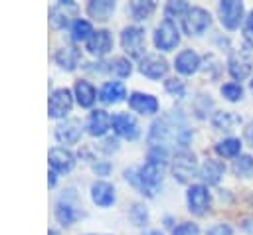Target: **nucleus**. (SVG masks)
<instances>
[{
  "label": "nucleus",
  "instance_id": "obj_1",
  "mask_svg": "<svg viewBox=\"0 0 253 235\" xmlns=\"http://www.w3.org/2000/svg\"><path fill=\"white\" fill-rule=\"evenodd\" d=\"M188 128L180 122H176V117H162L160 120H156L150 128V134H148V140L150 144H156V148L164 146V144H170V142H176L180 146H186L188 144Z\"/></svg>",
  "mask_w": 253,
  "mask_h": 235
},
{
  "label": "nucleus",
  "instance_id": "obj_2",
  "mask_svg": "<svg viewBox=\"0 0 253 235\" xmlns=\"http://www.w3.org/2000/svg\"><path fill=\"white\" fill-rule=\"evenodd\" d=\"M132 184L146 196H154L158 190V184L162 180V166L146 162L142 168L136 170V176H130Z\"/></svg>",
  "mask_w": 253,
  "mask_h": 235
},
{
  "label": "nucleus",
  "instance_id": "obj_3",
  "mask_svg": "<svg viewBox=\"0 0 253 235\" xmlns=\"http://www.w3.org/2000/svg\"><path fill=\"white\" fill-rule=\"evenodd\" d=\"M251 67H253V59H251V53L247 49H235V51H231L227 69H229V75L233 79L243 81L245 77H249Z\"/></svg>",
  "mask_w": 253,
  "mask_h": 235
},
{
  "label": "nucleus",
  "instance_id": "obj_4",
  "mask_svg": "<svg viewBox=\"0 0 253 235\" xmlns=\"http://www.w3.org/2000/svg\"><path fill=\"white\" fill-rule=\"evenodd\" d=\"M121 43H123V49L130 55V57H140L142 51H144V32L136 26H130V28H125L123 34H121Z\"/></svg>",
  "mask_w": 253,
  "mask_h": 235
},
{
  "label": "nucleus",
  "instance_id": "obj_5",
  "mask_svg": "<svg viewBox=\"0 0 253 235\" xmlns=\"http://www.w3.org/2000/svg\"><path fill=\"white\" fill-rule=\"evenodd\" d=\"M196 170H198V164H196V156L192 152L182 150L176 154L172 172H174V178H178V182H188L190 178L196 176Z\"/></svg>",
  "mask_w": 253,
  "mask_h": 235
},
{
  "label": "nucleus",
  "instance_id": "obj_6",
  "mask_svg": "<svg viewBox=\"0 0 253 235\" xmlns=\"http://www.w3.org/2000/svg\"><path fill=\"white\" fill-rule=\"evenodd\" d=\"M211 24V18L210 14L204 10V8H190L188 14L184 16V30L186 34L190 36H200L206 32V28Z\"/></svg>",
  "mask_w": 253,
  "mask_h": 235
},
{
  "label": "nucleus",
  "instance_id": "obj_7",
  "mask_svg": "<svg viewBox=\"0 0 253 235\" xmlns=\"http://www.w3.org/2000/svg\"><path fill=\"white\" fill-rule=\"evenodd\" d=\"M180 41V34H178V28L170 22V20H164L158 28H156V34H154V43L158 49H172L176 47Z\"/></svg>",
  "mask_w": 253,
  "mask_h": 235
},
{
  "label": "nucleus",
  "instance_id": "obj_8",
  "mask_svg": "<svg viewBox=\"0 0 253 235\" xmlns=\"http://www.w3.org/2000/svg\"><path fill=\"white\" fill-rule=\"evenodd\" d=\"M219 16H221V24L227 30H235L241 24V18H243V4L237 2V0L219 2Z\"/></svg>",
  "mask_w": 253,
  "mask_h": 235
},
{
  "label": "nucleus",
  "instance_id": "obj_9",
  "mask_svg": "<svg viewBox=\"0 0 253 235\" xmlns=\"http://www.w3.org/2000/svg\"><path fill=\"white\" fill-rule=\"evenodd\" d=\"M77 14V4L75 2H57L51 12H49V20H51V26L53 28H63L69 24L71 18H75Z\"/></svg>",
  "mask_w": 253,
  "mask_h": 235
},
{
  "label": "nucleus",
  "instance_id": "obj_10",
  "mask_svg": "<svg viewBox=\"0 0 253 235\" xmlns=\"http://www.w3.org/2000/svg\"><path fill=\"white\" fill-rule=\"evenodd\" d=\"M188 207L192 213L202 215L210 207V194L204 186H192L188 190Z\"/></svg>",
  "mask_w": 253,
  "mask_h": 235
},
{
  "label": "nucleus",
  "instance_id": "obj_11",
  "mask_svg": "<svg viewBox=\"0 0 253 235\" xmlns=\"http://www.w3.org/2000/svg\"><path fill=\"white\" fill-rule=\"evenodd\" d=\"M140 71H142L146 77H150V79H160V77L166 75L168 63H166L164 57L152 53V55H146V57L140 61Z\"/></svg>",
  "mask_w": 253,
  "mask_h": 235
},
{
  "label": "nucleus",
  "instance_id": "obj_12",
  "mask_svg": "<svg viewBox=\"0 0 253 235\" xmlns=\"http://www.w3.org/2000/svg\"><path fill=\"white\" fill-rule=\"evenodd\" d=\"M71 109V93L67 89H57L49 97V117H63Z\"/></svg>",
  "mask_w": 253,
  "mask_h": 235
},
{
  "label": "nucleus",
  "instance_id": "obj_13",
  "mask_svg": "<svg viewBox=\"0 0 253 235\" xmlns=\"http://www.w3.org/2000/svg\"><path fill=\"white\" fill-rule=\"evenodd\" d=\"M81 136V122L75 120V118H69L61 124L55 126V138L59 142H65V144H73L77 142Z\"/></svg>",
  "mask_w": 253,
  "mask_h": 235
},
{
  "label": "nucleus",
  "instance_id": "obj_14",
  "mask_svg": "<svg viewBox=\"0 0 253 235\" xmlns=\"http://www.w3.org/2000/svg\"><path fill=\"white\" fill-rule=\"evenodd\" d=\"M113 128H115L121 136L130 138V140H134V138L138 136V124H136V120H134L130 115H126V113H121V115H115V117H113Z\"/></svg>",
  "mask_w": 253,
  "mask_h": 235
},
{
  "label": "nucleus",
  "instance_id": "obj_15",
  "mask_svg": "<svg viewBox=\"0 0 253 235\" xmlns=\"http://www.w3.org/2000/svg\"><path fill=\"white\" fill-rule=\"evenodd\" d=\"M113 45V39H111V34L107 30H99V32H93V36L87 39V49L93 53V55H105Z\"/></svg>",
  "mask_w": 253,
  "mask_h": 235
},
{
  "label": "nucleus",
  "instance_id": "obj_16",
  "mask_svg": "<svg viewBox=\"0 0 253 235\" xmlns=\"http://www.w3.org/2000/svg\"><path fill=\"white\" fill-rule=\"evenodd\" d=\"M130 107L136 111V113H142V115H152L158 111V101L152 97V95H142V93H132L130 99H128Z\"/></svg>",
  "mask_w": 253,
  "mask_h": 235
},
{
  "label": "nucleus",
  "instance_id": "obj_17",
  "mask_svg": "<svg viewBox=\"0 0 253 235\" xmlns=\"http://www.w3.org/2000/svg\"><path fill=\"white\" fill-rule=\"evenodd\" d=\"M49 164L57 172H69L73 168L75 160H73V154L67 152L65 148H53L49 152Z\"/></svg>",
  "mask_w": 253,
  "mask_h": 235
},
{
  "label": "nucleus",
  "instance_id": "obj_18",
  "mask_svg": "<svg viewBox=\"0 0 253 235\" xmlns=\"http://www.w3.org/2000/svg\"><path fill=\"white\" fill-rule=\"evenodd\" d=\"M91 197H93V201H95L97 205L107 207V205H111L113 199H115V190H113V186L107 184V182H97V184H93V188H91Z\"/></svg>",
  "mask_w": 253,
  "mask_h": 235
},
{
  "label": "nucleus",
  "instance_id": "obj_19",
  "mask_svg": "<svg viewBox=\"0 0 253 235\" xmlns=\"http://www.w3.org/2000/svg\"><path fill=\"white\" fill-rule=\"evenodd\" d=\"M111 122H113V118L105 111H93L89 117V132L93 136H103L109 130Z\"/></svg>",
  "mask_w": 253,
  "mask_h": 235
},
{
  "label": "nucleus",
  "instance_id": "obj_20",
  "mask_svg": "<svg viewBox=\"0 0 253 235\" xmlns=\"http://www.w3.org/2000/svg\"><path fill=\"white\" fill-rule=\"evenodd\" d=\"M198 65H200V57H198V53L192 51V49H184V51L176 57V69H178L180 73H184V75H192V73L198 69Z\"/></svg>",
  "mask_w": 253,
  "mask_h": 235
},
{
  "label": "nucleus",
  "instance_id": "obj_21",
  "mask_svg": "<svg viewBox=\"0 0 253 235\" xmlns=\"http://www.w3.org/2000/svg\"><path fill=\"white\" fill-rule=\"evenodd\" d=\"M223 172H225V166L219 160H206V164L200 170V178L208 184H217Z\"/></svg>",
  "mask_w": 253,
  "mask_h": 235
},
{
  "label": "nucleus",
  "instance_id": "obj_22",
  "mask_svg": "<svg viewBox=\"0 0 253 235\" xmlns=\"http://www.w3.org/2000/svg\"><path fill=\"white\" fill-rule=\"evenodd\" d=\"M99 99L103 103H119L125 99V85L119 83V81H111V83H105L101 87V93H99Z\"/></svg>",
  "mask_w": 253,
  "mask_h": 235
},
{
  "label": "nucleus",
  "instance_id": "obj_23",
  "mask_svg": "<svg viewBox=\"0 0 253 235\" xmlns=\"http://www.w3.org/2000/svg\"><path fill=\"white\" fill-rule=\"evenodd\" d=\"M213 126L217 130H233L239 122H241V117L231 113V111H221V113H215L213 118H211Z\"/></svg>",
  "mask_w": 253,
  "mask_h": 235
},
{
  "label": "nucleus",
  "instance_id": "obj_24",
  "mask_svg": "<svg viewBox=\"0 0 253 235\" xmlns=\"http://www.w3.org/2000/svg\"><path fill=\"white\" fill-rule=\"evenodd\" d=\"M113 10H115V2H111V0H93L87 6V12L95 20H107Z\"/></svg>",
  "mask_w": 253,
  "mask_h": 235
},
{
  "label": "nucleus",
  "instance_id": "obj_25",
  "mask_svg": "<svg viewBox=\"0 0 253 235\" xmlns=\"http://www.w3.org/2000/svg\"><path fill=\"white\" fill-rule=\"evenodd\" d=\"M55 61L61 65V67H65V69H75V65H77V61H79V51L75 49V47H61L57 53H55Z\"/></svg>",
  "mask_w": 253,
  "mask_h": 235
},
{
  "label": "nucleus",
  "instance_id": "obj_26",
  "mask_svg": "<svg viewBox=\"0 0 253 235\" xmlns=\"http://www.w3.org/2000/svg\"><path fill=\"white\" fill-rule=\"evenodd\" d=\"M75 95H77V101H79L81 107H91L93 101H95V89L89 81H77Z\"/></svg>",
  "mask_w": 253,
  "mask_h": 235
},
{
  "label": "nucleus",
  "instance_id": "obj_27",
  "mask_svg": "<svg viewBox=\"0 0 253 235\" xmlns=\"http://www.w3.org/2000/svg\"><path fill=\"white\" fill-rule=\"evenodd\" d=\"M154 8H156V4H154L152 0H146V2L134 0V2L130 4V14L134 16V20H144V18H148V16L154 12Z\"/></svg>",
  "mask_w": 253,
  "mask_h": 235
},
{
  "label": "nucleus",
  "instance_id": "obj_28",
  "mask_svg": "<svg viewBox=\"0 0 253 235\" xmlns=\"http://www.w3.org/2000/svg\"><path fill=\"white\" fill-rule=\"evenodd\" d=\"M239 150H241V142H239L237 138L221 140V142H217V146H215V152H217L219 156H225V158H233V156H237Z\"/></svg>",
  "mask_w": 253,
  "mask_h": 235
},
{
  "label": "nucleus",
  "instance_id": "obj_29",
  "mask_svg": "<svg viewBox=\"0 0 253 235\" xmlns=\"http://www.w3.org/2000/svg\"><path fill=\"white\" fill-rule=\"evenodd\" d=\"M89 34L93 36V30H91V24L85 22V20H77V22L73 24V28H71V38H73L75 41H79V39H89Z\"/></svg>",
  "mask_w": 253,
  "mask_h": 235
},
{
  "label": "nucleus",
  "instance_id": "obj_30",
  "mask_svg": "<svg viewBox=\"0 0 253 235\" xmlns=\"http://www.w3.org/2000/svg\"><path fill=\"white\" fill-rule=\"evenodd\" d=\"M109 67V71L111 73H115V75H121V77H125V75H128L130 73V63L125 59V57H115L113 61H109L107 63Z\"/></svg>",
  "mask_w": 253,
  "mask_h": 235
},
{
  "label": "nucleus",
  "instance_id": "obj_31",
  "mask_svg": "<svg viewBox=\"0 0 253 235\" xmlns=\"http://www.w3.org/2000/svg\"><path fill=\"white\" fill-rule=\"evenodd\" d=\"M55 215H57V219H59V223H63V225H69V223H73V219H75V211H73V207L69 205V203H57V207H55Z\"/></svg>",
  "mask_w": 253,
  "mask_h": 235
},
{
  "label": "nucleus",
  "instance_id": "obj_32",
  "mask_svg": "<svg viewBox=\"0 0 253 235\" xmlns=\"http://www.w3.org/2000/svg\"><path fill=\"white\" fill-rule=\"evenodd\" d=\"M188 10H190V6L186 4V2H168V6H166V18L172 22V18H178V16H186L188 14Z\"/></svg>",
  "mask_w": 253,
  "mask_h": 235
},
{
  "label": "nucleus",
  "instance_id": "obj_33",
  "mask_svg": "<svg viewBox=\"0 0 253 235\" xmlns=\"http://www.w3.org/2000/svg\"><path fill=\"white\" fill-rule=\"evenodd\" d=\"M221 95L227 99V101H239L241 95H243V89L239 83H225L221 87Z\"/></svg>",
  "mask_w": 253,
  "mask_h": 235
},
{
  "label": "nucleus",
  "instance_id": "obj_34",
  "mask_svg": "<svg viewBox=\"0 0 253 235\" xmlns=\"http://www.w3.org/2000/svg\"><path fill=\"white\" fill-rule=\"evenodd\" d=\"M235 174H249L253 170V158L251 156H239L233 164Z\"/></svg>",
  "mask_w": 253,
  "mask_h": 235
},
{
  "label": "nucleus",
  "instance_id": "obj_35",
  "mask_svg": "<svg viewBox=\"0 0 253 235\" xmlns=\"http://www.w3.org/2000/svg\"><path fill=\"white\" fill-rule=\"evenodd\" d=\"M166 91L168 93H172L174 97H184V93H186V87H184V81H180V79H168L166 81Z\"/></svg>",
  "mask_w": 253,
  "mask_h": 235
},
{
  "label": "nucleus",
  "instance_id": "obj_36",
  "mask_svg": "<svg viewBox=\"0 0 253 235\" xmlns=\"http://www.w3.org/2000/svg\"><path fill=\"white\" fill-rule=\"evenodd\" d=\"M198 233H200L198 225H196V223H190V221L180 223V225L172 231V235H198Z\"/></svg>",
  "mask_w": 253,
  "mask_h": 235
},
{
  "label": "nucleus",
  "instance_id": "obj_37",
  "mask_svg": "<svg viewBox=\"0 0 253 235\" xmlns=\"http://www.w3.org/2000/svg\"><path fill=\"white\" fill-rule=\"evenodd\" d=\"M243 36H245V39H247V43L249 45H253V12L247 16V20H245V28H243Z\"/></svg>",
  "mask_w": 253,
  "mask_h": 235
},
{
  "label": "nucleus",
  "instance_id": "obj_38",
  "mask_svg": "<svg viewBox=\"0 0 253 235\" xmlns=\"http://www.w3.org/2000/svg\"><path fill=\"white\" fill-rule=\"evenodd\" d=\"M208 235H233V233H231V227H229V225L219 223V225H213V227L208 231Z\"/></svg>",
  "mask_w": 253,
  "mask_h": 235
},
{
  "label": "nucleus",
  "instance_id": "obj_39",
  "mask_svg": "<svg viewBox=\"0 0 253 235\" xmlns=\"http://www.w3.org/2000/svg\"><path fill=\"white\" fill-rule=\"evenodd\" d=\"M245 138H247V140L253 144V122H251L247 128H245Z\"/></svg>",
  "mask_w": 253,
  "mask_h": 235
},
{
  "label": "nucleus",
  "instance_id": "obj_40",
  "mask_svg": "<svg viewBox=\"0 0 253 235\" xmlns=\"http://www.w3.org/2000/svg\"><path fill=\"white\" fill-rule=\"evenodd\" d=\"M53 184H55V174L51 172V174H49V186H53Z\"/></svg>",
  "mask_w": 253,
  "mask_h": 235
},
{
  "label": "nucleus",
  "instance_id": "obj_41",
  "mask_svg": "<svg viewBox=\"0 0 253 235\" xmlns=\"http://www.w3.org/2000/svg\"><path fill=\"white\" fill-rule=\"evenodd\" d=\"M49 235H59V233L57 231H49Z\"/></svg>",
  "mask_w": 253,
  "mask_h": 235
},
{
  "label": "nucleus",
  "instance_id": "obj_42",
  "mask_svg": "<svg viewBox=\"0 0 253 235\" xmlns=\"http://www.w3.org/2000/svg\"><path fill=\"white\" fill-rule=\"evenodd\" d=\"M249 87H251V93H253V79H251V85Z\"/></svg>",
  "mask_w": 253,
  "mask_h": 235
},
{
  "label": "nucleus",
  "instance_id": "obj_43",
  "mask_svg": "<svg viewBox=\"0 0 253 235\" xmlns=\"http://www.w3.org/2000/svg\"><path fill=\"white\" fill-rule=\"evenodd\" d=\"M150 235H162V233H150Z\"/></svg>",
  "mask_w": 253,
  "mask_h": 235
}]
</instances>
